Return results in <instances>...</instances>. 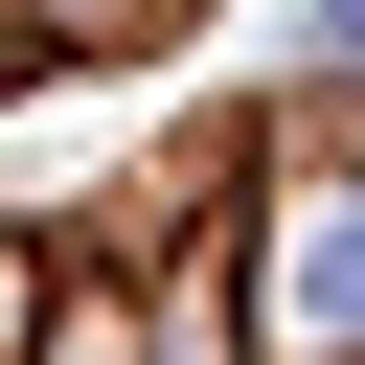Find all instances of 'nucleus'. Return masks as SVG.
<instances>
[{
  "label": "nucleus",
  "instance_id": "1",
  "mask_svg": "<svg viewBox=\"0 0 365 365\" xmlns=\"http://www.w3.org/2000/svg\"><path fill=\"white\" fill-rule=\"evenodd\" d=\"M251 342L365 365V182H251Z\"/></svg>",
  "mask_w": 365,
  "mask_h": 365
},
{
  "label": "nucleus",
  "instance_id": "2",
  "mask_svg": "<svg viewBox=\"0 0 365 365\" xmlns=\"http://www.w3.org/2000/svg\"><path fill=\"white\" fill-rule=\"evenodd\" d=\"M160 23H182V0H0L23 68H114V46H160Z\"/></svg>",
  "mask_w": 365,
  "mask_h": 365
},
{
  "label": "nucleus",
  "instance_id": "3",
  "mask_svg": "<svg viewBox=\"0 0 365 365\" xmlns=\"http://www.w3.org/2000/svg\"><path fill=\"white\" fill-rule=\"evenodd\" d=\"M46 365H160V319L137 297H46Z\"/></svg>",
  "mask_w": 365,
  "mask_h": 365
},
{
  "label": "nucleus",
  "instance_id": "4",
  "mask_svg": "<svg viewBox=\"0 0 365 365\" xmlns=\"http://www.w3.org/2000/svg\"><path fill=\"white\" fill-rule=\"evenodd\" d=\"M297 46H319V68H365V0H297Z\"/></svg>",
  "mask_w": 365,
  "mask_h": 365
}]
</instances>
